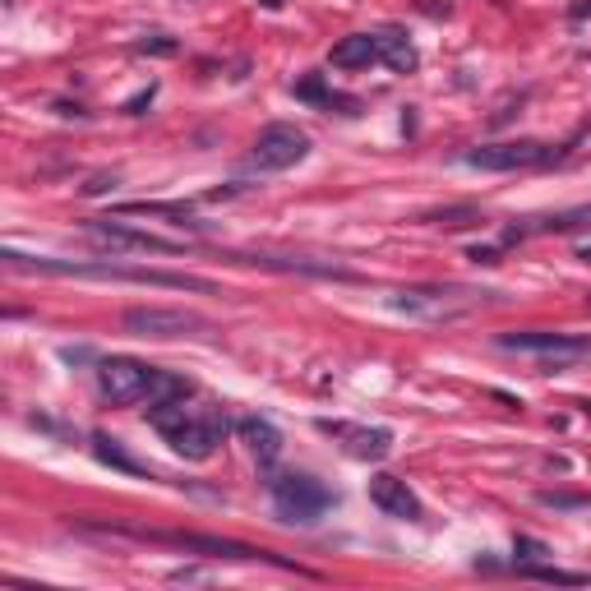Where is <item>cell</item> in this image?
Segmentation results:
<instances>
[{"instance_id":"8fae6325","label":"cell","mask_w":591,"mask_h":591,"mask_svg":"<svg viewBox=\"0 0 591 591\" xmlns=\"http://www.w3.org/2000/svg\"><path fill=\"white\" fill-rule=\"evenodd\" d=\"M88 241H97L102 250H116V254H181V241H167V236H153V231H134L121 227V222H88L84 227Z\"/></svg>"},{"instance_id":"2e32d148","label":"cell","mask_w":591,"mask_h":591,"mask_svg":"<svg viewBox=\"0 0 591 591\" xmlns=\"http://www.w3.org/2000/svg\"><path fill=\"white\" fill-rule=\"evenodd\" d=\"M379 61L388 65V70H398V74H411L416 65H421V56H416V47L407 42V33L402 28H379Z\"/></svg>"},{"instance_id":"52a82bcc","label":"cell","mask_w":591,"mask_h":591,"mask_svg":"<svg viewBox=\"0 0 591 591\" xmlns=\"http://www.w3.org/2000/svg\"><path fill=\"white\" fill-rule=\"evenodd\" d=\"M231 421H227V411L222 407H190V416H185L176 430L167 435V444L181 453V458L190 462H204L218 453V444L227 439Z\"/></svg>"},{"instance_id":"d6986e66","label":"cell","mask_w":591,"mask_h":591,"mask_svg":"<svg viewBox=\"0 0 591 591\" xmlns=\"http://www.w3.org/2000/svg\"><path fill=\"white\" fill-rule=\"evenodd\" d=\"M93 458L107 462V467H121V471H144L121 444H116V439H107V435H93Z\"/></svg>"},{"instance_id":"30bf717a","label":"cell","mask_w":591,"mask_h":591,"mask_svg":"<svg viewBox=\"0 0 591 591\" xmlns=\"http://www.w3.org/2000/svg\"><path fill=\"white\" fill-rule=\"evenodd\" d=\"M555 157V148L536 144V139H508V144H481L471 148L462 162L476 171H522V167H541V162H550Z\"/></svg>"},{"instance_id":"e0dca14e","label":"cell","mask_w":591,"mask_h":591,"mask_svg":"<svg viewBox=\"0 0 591 591\" xmlns=\"http://www.w3.org/2000/svg\"><path fill=\"white\" fill-rule=\"evenodd\" d=\"M194 393V379H185V374H176V370H157L153 365V379H148V407L153 402H185Z\"/></svg>"},{"instance_id":"484cf974","label":"cell","mask_w":591,"mask_h":591,"mask_svg":"<svg viewBox=\"0 0 591 591\" xmlns=\"http://www.w3.org/2000/svg\"><path fill=\"white\" fill-rule=\"evenodd\" d=\"M471 259H476V264H499L495 250H471Z\"/></svg>"},{"instance_id":"4fadbf2b","label":"cell","mask_w":591,"mask_h":591,"mask_svg":"<svg viewBox=\"0 0 591 591\" xmlns=\"http://www.w3.org/2000/svg\"><path fill=\"white\" fill-rule=\"evenodd\" d=\"M319 430L342 439V448L361 462H379L393 453V435L388 430H365V425H347V421H319Z\"/></svg>"},{"instance_id":"603a6c76","label":"cell","mask_w":591,"mask_h":591,"mask_svg":"<svg viewBox=\"0 0 591 591\" xmlns=\"http://www.w3.org/2000/svg\"><path fill=\"white\" fill-rule=\"evenodd\" d=\"M545 508H587L591 499L587 495H541Z\"/></svg>"},{"instance_id":"277c9868","label":"cell","mask_w":591,"mask_h":591,"mask_svg":"<svg viewBox=\"0 0 591 591\" xmlns=\"http://www.w3.org/2000/svg\"><path fill=\"white\" fill-rule=\"evenodd\" d=\"M125 333H134V338H153V342H171V338H199V333H208V319L194 310H171V305H134V310H125Z\"/></svg>"},{"instance_id":"8992f818","label":"cell","mask_w":591,"mask_h":591,"mask_svg":"<svg viewBox=\"0 0 591 591\" xmlns=\"http://www.w3.org/2000/svg\"><path fill=\"white\" fill-rule=\"evenodd\" d=\"M305 153H310V134L301 125H287V121L264 125L250 157H245V171H287L296 162H305Z\"/></svg>"},{"instance_id":"5b68a950","label":"cell","mask_w":591,"mask_h":591,"mask_svg":"<svg viewBox=\"0 0 591 591\" xmlns=\"http://www.w3.org/2000/svg\"><path fill=\"white\" fill-rule=\"evenodd\" d=\"M495 342L504 351L541 356L550 370H555V365L587 361V356H591V338H582V333H541V328H522V333H499Z\"/></svg>"},{"instance_id":"d4e9b609","label":"cell","mask_w":591,"mask_h":591,"mask_svg":"<svg viewBox=\"0 0 591 591\" xmlns=\"http://www.w3.org/2000/svg\"><path fill=\"white\" fill-rule=\"evenodd\" d=\"M88 194H102V190H116V176H97L93 185H84Z\"/></svg>"},{"instance_id":"44dd1931","label":"cell","mask_w":591,"mask_h":591,"mask_svg":"<svg viewBox=\"0 0 591 591\" xmlns=\"http://www.w3.org/2000/svg\"><path fill=\"white\" fill-rule=\"evenodd\" d=\"M513 555H518L522 564H541V559H550V545L531 541V536H518V541H513Z\"/></svg>"},{"instance_id":"5bb4252c","label":"cell","mask_w":591,"mask_h":591,"mask_svg":"<svg viewBox=\"0 0 591 591\" xmlns=\"http://www.w3.org/2000/svg\"><path fill=\"white\" fill-rule=\"evenodd\" d=\"M236 430H241L245 448L259 458V467H273V462L282 458V435H278V425L273 421H264V416H241Z\"/></svg>"},{"instance_id":"ba28073f","label":"cell","mask_w":591,"mask_h":591,"mask_svg":"<svg viewBox=\"0 0 591 591\" xmlns=\"http://www.w3.org/2000/svg\"><path fill=\"white\" fill-rule=\"evenodd\" d=\"M481 301L485 291H467V287H411L393 296V310L421 314V319H458V314L476 310Z\"/></svg>"},{"instance_id":"ac0fdd59","label":"cell","mask_w":591,"mask_h":591,"mask_svg":"<svg viewBox=\"0 0 591 591\" xmlns=\"http://www.w3.org/2000/svg\"><path fill=\"white\" fill-rule=\"evenodd\" d=\"M425 222H435V227L444 231H467V227H481V208H471V204H453V208H439V213H430Z\"/></svg>"},{"instance_id":"9a60e30c","label":"cell","mask_w":591,"mask_h":591,"mask_svg":"<svg viewBox=\"0 0 591 591\" xmlns=\"http://www.w3.org/2000/svg\"><path fill=\"white\" fill-rule=\"evenodd\" d=\"M328 61L338 65V70H365V65L379 61V37H374V33H351V37H342L338 47L328 51Z\"/></svg>"},{"instance_id":"9c48e42d","label":"cell","mask_w":591,"mask_h":591,"mask_svg":"<svg viewBox=\"0 0 591 591\" xmlns=\"http://www.w3.org/2000/svg\"><path fill=\"white\" fill-rule=\"evenodd\" d=\"M148 379H153V365L134 361V356H107V361H97V388H102V398L116 402V407L144 402Z\"/></svg>"},{"instance_id":"6da1fadb","label":"cell","mask_w":591,"mask_h":591,"mask_svg":"<svg viewBox=\"0 0 591 591\" xmlns=\"http://www.w3.org/2000/svg\"><path fill=\"white\" fill-rule=\"evenodd\" d=\"M14 273H47V278H84V282H130V287H167V291H199V296H213V282L194 278V273H162V268H130V264H107V259H93V264H79V259H47V254H19L5 250L0 254Z\"/></svg>"},{"instance_id":"ffe728a7","label":"cell","mask_w":591,"mask_h":591,"mask_svg":"<svg viewBox=\"0 0 591 591\" xmlns=\"http://www.w3.org/2000/svg\"><path fill=\"white\" fill-rule=\"evenodd\" d=\"M582 222H591V208H578V213H559V218H545V222H536V227H527V231H573V227H582Z\"/></svg>"},{"instance_id":"7a4b0ae2","label":"cell","mask_w":591,"mask_h":591,"mask_svg":"<svg viewBox=\"0 0 591 591\" xmlns=\"http://www.w3.org/2000/svg\"><path fill=\"white\" fill-rule=\"evenodd\" d=\"M102 531H121V536L153 541V545H176V550H190V555H204V559H259V564L291 568L287 559L268 555V550H254L245 541H227V536H208V531H153V527H134V522H102Z\"/></svg>"},{"instance_id":"7402d4cb","label":"cell","mask_w":591,"mask_h":591,"mask_svg":"<svg viewBox=\"0 0 591 591\" xmlns=\"http://www.w3.org/2000/svg\"><path fill=\"white\" fill-rule=\"evenodd\" d=\"M296 97H305V102H324V107H328V97H333V93L324 88V79H319V74H305L301 84H296Z\"/></svg>"},{"instance_id":"3957f363","label":"cell","mask_w":591,"mask_h":591,"mask_svg":"<svg viewBox=\"0 0 591 591\" xmlns=\"http://www.w3.org/2000/svg\"><path fill=\"white\" fill-rule=\"evenodd\" d=\"M268 495H273V508H278L282 522H301V527L319 522L328 508L338 504L333 490H328L324 481H314L310 471H282V476H273V481H268Z\"/></svg>"},{"instance_id":"4316f807","label":"cell","mask_w":591,"mask_h":591,"mask_svg":"<svg viewBox=\"0 0 591 591\" xmlns=\"http://www.w3.org/2000/svg\"><path fill=\"white\" fill-rule=\"evenodd\" d=\"M578 259H587V264H591V245H587V250H582V254H578Z\"/></svg>"},{"instance_id":"cb8c5ba5","label":"cell","mask_w":591,"mask_h":591,"mask_svg":"<svg viewBox=\"0 0 591 591\" xmlns=\"http://www.w3.org/2000/svg\"><path fill=\"white\" fill-rule=\"evenodd\" d=\"M139 51H153V56H176V42H167V37H144V42H139Z\"/></svg>"},{"instance_id":"7c38bea8","label":"cell","mask_w":591,"mask_h":591,"mask_svg":"<svg viewBox=\"0 0 591 591\" xmlns=\"http://www.w3.org/2000/svg\"><path fill=\"white\" fill-rule=\"evenodd\" d=\"M370 504L384 513V518H398V522H421V499L411 495V485L402 476H370Z\"/></svg>"}]
</instances>
